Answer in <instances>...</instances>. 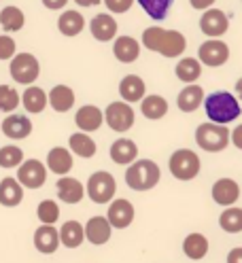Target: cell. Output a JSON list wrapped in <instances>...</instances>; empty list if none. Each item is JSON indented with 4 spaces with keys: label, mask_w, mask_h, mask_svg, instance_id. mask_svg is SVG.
Listing matches in <instances>:
<instances>
[{
    "label": "cell",
    "mask_w": 242,
    "mask_h": 263,
    "mask_svg": "<svg viewBox=\"0 0 242 263\" xmlns=\"http://www.w3.org/2000/svg\"><path fill=\"white\" fill-rule=\"evenodd\" d=\"M142 47H147L149 51H155L164 58H179L187 47V39L179 30L147 28L142 32Z\"/></svg>",
    "instance_id": "cell-1"
},
{
    "label": "cell",
    "mask_w": 242,
    "mask_h": 263,
    "mask_svg": "<svg viewBox=\"0 0 242 263\" xmlns=\"http://www.w3.org/2000/svg\"><path fill=\"white\" fill-rule=\"evenodd\" d=\"M204 106H206L208 119L213 123H219V125H228V123L236 121L238 115H240V102L230 91L208 93L206 100H204Z\"/></svg>",
    "instance_id": "cell-2"
},
{
    "label": "cell",
    "mask_w": 242,
    "mask_h": 263,
    "mask_svg": "<svg viewBox=\"0 0 242 263\" xmlns=\"http://www.w3.org/2000/svg\"><path fill=\"white\" fill-rule=\"evenodd\" d=\"M161 178V170L151 159H138L125 170V183L134 191H149Z\"/></svg>",
    "instance_id": "cell-3"
},
{
    "label": "cell",
    "mask_w": 242,
    "mask_h": 263,
    "mask_svg": "<svg viewBox=\"0 0 242 263\" xmlns=\"http://www.w3.org/2000/svg\"><path fill=\"white\" fill-rule=\"evenodd\" d=\"M230 134L232 132L225 127V125H219V123H200L198 129H196V142L200 149L208 151V153H219L223 149H228V144L232 142L230 140Z\"/></svg>",
    "instance_id": "cell-4"
},
{
    "label": "cell",
    "mask_w": 242,
    "mask_h": 263,
    "mask_svg": "<svg viewBox=\"0 0 242 263\" xmlns=\"http://www.w3.org/2000/svg\"><path fill=\"white\" fill-rule=\"evenodd\" d=\"M200 157L196 151H189V149H176L170 159H168V168L170 174L179 180H193L200 174Z\"/></svg>",
    "instance_id": "cell-5"
},
{
    "label": "cell",
    "mask_w": 242,
    "mask_h": 263,
    "mask_svg": "<svg viewBox=\"0 0 242 263\" xmlns=\"http://www.w3.org/2000/svg\"><path fill=\"white\" fill-rule=\"evenodd\" d=\"M115 191H117V183L110 172H104V170L94 172L87 180V195L96 204H108L115 197Z\"/></svg>",
    "instance_id": "cell-6"
},
{
    "label": "cell",
    "mask_w": 242,
    "mask_h": 263,
    "mask_svg": "<svg viewBox=\"0 0 242 263\" xmlns=\"http://www.w3.org/2000/svg\"><path fill=\"white\" fill-rule=\"evenodd\" d=\"M9 72L13 81H17L22 85H32L41 74V64L32 53H17L11 60Z\"/></svg>",
    "instance_id": "cell-7"
},
{
    "label": "cell",
    "mask_w": 242,
    "mask_h": 263,
    "mask_svg": "<svg viewBox=\"0 0 242 263\" xmlns=\"http://www.w3.org/2000/svg\"><path fill=\"white\" fill-rule=\"evenodd\" d=\"M104 121L113 132H127L134 125V108L123 100L110 102L104 110Z\"/></svg>",
    "instance_id": "cell-8"
},
{
    "label": "cell",
    "mask_w": 242,
    "mask_h": 263,
    "mask_svg": "<svg viewBox=\"0 0 242 263\" xmlns=\"http://www.w3.org/2000/svg\"><path fill=\"white\" fill-rule=\"evenodd\" d=\"M198 60L211 68H217V66H223L225 62L230 60V47L225 45L219 39H211L200 45L198 49Z\"/></svg>",
    "instance_id": "cell-9"
},
{
    "label": "cell",
    "mask_w": 242,
    "mask_h": 263,
    "mask_svg": "<svg viewBox=\"0 0 242 263\" xmlns=\"http://www.w3.org/2000/svg\"><path fill=\"white\" fill-rule=\"evenodd\" d=\"M17 180H20L22 187L39 189V187L45 185V180H47V168L39 159H26L17 170Z\"/></svg>",
    "instance_id": "cell-10"
},
{
    "label": "cell",
    "mask_w": 242,
    "mask_h": 263,
    "mask_svg": "<svg viewBox=\"0 0 242 263\" xmlns=\"http://www.w3.org/2000/svg\"><path fill=\"white\" fill-rule=\"evenodd\" d=\"M228 28H230V20H228V15H225L223 11L208 9L206 13H202V17H200V30L204 32L206 36L219 39V36H223L225 32H228Z\"/></svg>",
    "instance_id": "cell-11"
},
{
    "label": "cell",
    "mask_w": 242,
    "mask_h": 263,
    "mask_svg": "<svg viewBox=\"0 0 242 263\" xmlns=\"http://www.w3.org/2000/svg\"><path fill=\"white\" fill-rule=\"evenodd\" d=\"M106 219L110 223V227H117V229H125L130 227L134 221V206L130 200H115L110 202L108 212H106Z\"/></svg>",
    "instance_id": "cell-12"
},
{
    "label": "cell",
    "mask_w": 242,
    "mask_h": 263,
    "mask_svg": "<svg viewBox=\"0 0 242 263\" xmlns=\"http://www.w3.org/2000/svg\"><path fill=\"white\" fill-rule=\"evenodd\" d=\"M89 32H91V36L96 41H100V43H108L117 36V22L113 15L108 13H100V15H96V17L89 22Z\"/></svg>",
    "instance_id": "cell-13"
},
{
    "label": "cell",
    "mask_w": 242,
    "mask_h": 263,
    "mask_svg": "<svg viewBox=\"0 0 242 263\" xmlns=\"http://www.w3.org/2000/svg\"><path fill=\"white\" fill-rule=\"evenodd\" d=\"M102 121H104V112L94 106V104H85L81 106L75 115V123L81 132H96L102 127Z\"/></svg>",
    "instance_id": "cell-14"
},
{
    "label": "cell",
    "mask_w": 242,
    "mask_h": 263,
    "mask_svg": "<svg viewBox=\"0 0 242 263\" xmlns=\"http://www.w3.org/2000/svg\"><path fill=\"white\" fill-rule=\"evenodd\" d=\"M3 134L11 140H24L32 134V121L26 115H9L3 121Z\"/></svg>",
    "instance_id": "cell-15"
},
{
    "label": "cell",
    "mask_w": 242,
    "mask_h": 263,
    "mask_svg": "<svg viewBox=\"0 0 242 263\" xmlns=\"http://www.w3.org/2000/svg\"><path fill=\"white\" fill-rule=\"evenodd\" d=\"M240 197V187L234 178H219L213 185V200L219 206H234L236 200Z\"/></svg>",
    "instance_id": "cell-16"
},
{
    "label": "cell",
    "mask_w": 242,
    "mask_h": 263,
    "mask_svg": "<svg viewBox=\"0 0 242 263\" xmlns=\"http://www.w3.org/2000/svg\"><path fill=\"white\" fill-rule=\"evenodd\" d=\"M110 234H113V227H110V223H108L106 217H100V215L98 217H91L87 221V225H85V238L91 244H96V246L106 244L110 240Z\"/></svg>",
    "instance_id": "cell-17"
},
{
    "label": "cell",
    "mask_w": 242,
    "mask_h": 263,
    "mask_svg": "<svg viewBox=\"0 0 242 263\" xmlns=\"http://www.w3.org/2000/svg\"><path fill=\"white\" fill-rule=\"evenodd\" d=\"M34 246L43 255H53L60 246V232L53 225H41L34 232Z\"/></svg>",
    "instance_id": "cell-18"
},
{
    "label": "cell",
    "mask_w": 242,
    "mask_h": 263,
    "mask_svg": "<svg viewBox=\"0 0 242 263\" xmlns=\"http://www.w3.org/2000/svg\"><path fill=\"white\" fill-rule=\"evenodd\" d=\"M55 189H58V197L66 204H79L85 195V189L81 185V180H77L72 176H62L55 183Z\"/></svg>",
    "instance_id": "cell-19"
},
{
    "label": "cell",
    "mask_w": 242,
    "mask_h": 263,
    "mask_svg": "<svg viewBox=\"0 0 242 263\" xmlns=\"http://www.w3.org/2000/svg\"><path fill=\"white\" fill-rule=\"evenodd\" d=\"M136 155H138V146L130 138H117L110 144V159L119 163V166H130V163H134Z\"/></svg>",
    "instance_id": "cell-20"
},
{
    "label": "cell",
    "mask_w": 242,
    "mask_h": 263,
    "mask_svg": "<svg viewBox=\"0 0 242 263\" xmlns=\"http://www.w3.org/2000/svg\"><path fill=\"white\" fill-rule=\"evenodd\" d=\"M113 55L121 64H132L140 58V45L132 36H117L113 43Z\"/></svg>",
    "instance_id": "cell-21"
},
{
    "label": "cell",
    "mask_w": 242,
    "mask_h": 263,
    "mask_svg": "<svg viewBox=\"0 0 242 263\" xmlns=\"http://www.w3.org/2000/svg\"><path fill=\"white\" fill-rule=\"evenodd\" d=\"M144 91H147V85H144V81L138 74H125L119 83V93L123 98V102H127V104L142 100Z\"/></svg>",
    "instance_id": "cell-22"
},
{
    "label": "cell",
    "mask_w": 242,
    "mask_h": 263,
    "mask_svg": "<svg viewBox=\"0 0 242 263\" xmlns=\"http://www.w3.org/2000/svg\"><path fill=\"white\" fill-rule=\"evenodd\" d=\"M202 104H204V89L196 83L185 85L181 89L179 98H176V106H179L183 112H193V110H198Z\"/></svg>",
    "instance_id": "cell-23"
},
{
    "label": "cell",
    "mask_w": 242,
    "mask_h": 263,
    "mask_svg": "<svg viewBox=\"0 0 242 263\" xmlns=\"http://www.w3.org/2000/svg\"><path fill=\"white\" fill-rule=\"evenodd\" d=\"M72 155L68 149L64 146H55V149L49 151L47 155V168H49L53 174H60V176H66L70 170H72Z\"/></svg>",
    "instance_id": "cell-24"
},
{
    "label": "cell",
    "mask_w": 242,
    "mask_h": 263,
    "mask_svg": "<svg viewBox=\"0 0 242 263\" xmlns=\"http://www.w3.org/2000/svg\"><path fill=\"white\" fill-rule=\"evenodd\" d=\"M24 200V187L20 185L17 178H3L0 183V204L7 208H15L20 206Z\"/></svg>",
    "instance_id": "cell-25"
},
{
    "label": "cell",
    "mask_w": 242,
    "mask_h": 263,
    "mask_svg": "<svg viewBox=\"0 0 242 263\" xmlns=\"http://www.w3.org/2000/svg\"><path fill=\"white\" fill-rule=\"evenodd\" d=\"M85 240V227L79 221H66L60 229V244L66 249H79Z\"/></svg>",
    "instance_id": "cell-26"
},
{
    "label": "cell",
    "mask_w": 242,
    "mask_h": 263,
    "mask_svg": "<svg viewBox=\"0 0 242 263\" xmlns=\"http://www.w3.org/2000/svg\"><path fill=\"white\" fill-rule=\"evenodd\" d=\"M22 102L30 115H36V112H43L45 106L49 104V96L45 93V89H41L36 85H28V89L22 96Z\"/></svg>",
    "instance_id": "cell-27"
},
{
    "label": "cell",
    "mask_w": 242,
    "mask_h": 263,
    "mask_svg": "<svg viewBox=\"0 0 242 263\" xmlns=\"http://www.w3.org/2000/svg\"><path fill=\"white\" fill-rule=\"evenodd\" d=\"M49 104L55 112H68L75 106V91L68 85H55L49 91Z\"/></svg>",
    "instance_id": "cell-28"
},
{
    "label": "cell",
    "mask_w": 242,
    "mask_h": 263,
    "mask_svg": "<svg viewBox=\"0 0 242 263\" xmlns=\"http://www.w3.org/2000/svg\"><path fill=\"white\" fill-rule=\"evenodd\" d=\"M85 28V20L79 11H64L58 20V30L64 36H77Z\"/></svg>",
    "instance_id": "cell-29"
},
{
    "label": "cell",
    "mask_w": 242,
    "mask_h": 263,
    "mask_svg": "<svg viewBox=\"0 0 242 263\" xmlns=\"http://www.w3.org/2000/svg\"><path fill=\"white\" fill-rule=\"evenodd\" d=\"M140 112H142L147 119H151V121L161 119V117H164V115L168 112L166 98H161V96H157V93L144 96L142 100H140Z\"/></svg>",
    "instance_id": "cell-30"
},
{
    "label": "cell",
    "mask_w": 242,
    "mask_h": 263,
    "mask_svg": "<svg viewBox=\"0 0 242 263\" xmlns=\"http://www.w3.org/2000/svg\"><path fill=\"white\" fill-rule=\"evenodd\" d=\"M174 72H176V77H179V81L191 85L193 81H198L200 74H202V62L196 60V58H183L179 64H176Z\"/></svg>",
    "instance_id": "cell-31"
},
{
    "label": "cell",
    "mask_w": 242,
    "mask_h": 263,
    "mask_svg": "<svg viewBox=\"0 0 242 263\" xmlns=\"http://www.w3.org/2000/svg\"><path fill=\"white\" fill-rule=\"evenodd\" d=\"M183 253L189 259H193V261L204 259L206 253H208V240H206V236H202V234H189L183 240Z\"/></svg>",
    "instance_id": "cell-32"
},
{
    "label": "cell",
    "mask_w": 242,
    "mask_h": 263,
    "mask_svg": "<svg viewBox=\"0 0 242 263\" xmlns=\"http://www.w3.org/2000/svg\"><path fill=\"white\" fill-rule=\"evenodd\" d=\"M68 142H70V151L79 157L89 159L96 155V142L89 134H85V132H75Z\"/></svg>",
    "instance_id": "cell-33"
},
{
    "label": "cell",
    "mask_w": 242,
    "mask_h": 263,
    "mask_svg": "<svg viewBox=\"0 0 242 263\" xmlns=\"http://www.w3.org/2000/svg\"><path fill=\"white\" fill-rule=\"evenodd\" d=\"M0 24H3V28L7 32H20L26 24V15L20 7L9 5V7H5L3 11H0Z\"/></svg>",
    "instance_id": "cell-34"
},
{
    "label": "cell",
    "mask_w": 242,
    "mask_h": 263,
    "mask_svg": "<svg viewBox=\"0 0 242 263\" xmlns=\"http://www.w3.org/2000/svg\"><path fill=\"white\" fill-rule=\"evenodd\" d=\"M219 225L228 234H240L242 232V208L230 206L228 210H223L219 217Z\"/></svg>",
    "instance_id": "cell-35"
},
{
    "label": "cell",
    "mask_w": 242,
    "mask_h": 263,
    "mask_svg": "<svg viewBox=\"0 0 242 263\" xmlns=\"http://www.w3.org/2000/svg\"><path fill=\"white\" fill-rule=\"evenodd\" d=\"M138 5L142 7V11L149 15L151 20H166L168 17V11L174 5V0H138Z\"/></svg>",
    "instance_id": "cell-36"
},
{
    "label": "cell",
    "mask_w": 242,
    "mask_h": 263,
    "mask_svg": "<svg viewBox=\"0 0 242 263\" xmlns=\"http://www.w3.org/2000/svg\"><path fill=\"white\" fill-rule=\"evenodd\" d=\"M24 163V151L20 149V146H3L0 149V166L3 168H15V166H22Z\"/></svg>",
    "instance_id": "cell-37"
},
{
    "label": "cell",
    "mask_w": 242,
    "mask_h": 263,
    "mask_svg": "<svg viewBox=\"0 0 242 263\" xmlns=\"http://www.w3.org/2000/svg\"><path fill=\"white\" fill-rule=\"evenodd\" d=\"M36 217L41 219L43 225H53L60 219V206L53 200H43L36 208Z\"/></svg>",
    "instance_id": "cell-38"
},
{
    "label": "cell",
    "mask_w": 242,
    "mask_h": 263,
    "mask_svg": "<svg viewBox=\"0 0 242 263\" xmlns=\"http://www.w3.org/2000/svg\"><path fill=\"white\" fill-rule=\"evenodd\" d=\"M20 106V93L11 85H0V110L3 112H13Z\"/></svg>",
    "instance_id": "cell-39"
},
{
    "label": "cell",
    "mask_w": 242,
    "mask_h": 263,
    "mask_svg": "<svg viewBox=\"0 0 242 263\" xmlns=\"http://www.w3.org/2000/svg\"><path fill=\"white\" fill-rule=\"evenodd\" d=\"M17 55V45L9 34H0V60H13Z\"/></svg>",
    "instance_id": "cell-40"
},
{
    "label": "cell",
    "mask_w": 242,
    "mask_h": 263,
    "mask_svg": "<svg viewBox=\"0 0 242 263\" xmlns=\"http://www.w3.org/2000/svg\"><path fill=\"white\" fill-rule=\"evenodd\" d=\"M104 5L110 13H125V11H130L134 0H104Z\"/></svg>",
    "instance_id": "cell-41"
},
{
    "label": "cell",
    "mask_w": 242,
    "mask_h": 263,
    "mask_svg": "<svg viewBox=\"0 0 242 263\" xmlns=\"http://www.w3.org/2000/svg\"><path fill=\"white\" fill-rule=\"evenodd\" d=\"M215 3H217V0H189V5L196 11H208Z\"/></svg>",
    "instance_id": "cell-42"
},
{
    "label": "cell",
    "mask_w": 242,
    "mask_h": 263,
    "mask_svg": "<svg viewBox=\"0 0 242 263\" xmlns=\"http://www.w3.org/2000/svg\"><path fill=\"white\" fill-rule=\"evenodd\" d=\"M230 140L234 142V146H236V149H240L242 151V123L232 132V134H230Z\"/></svg>",
    "instance_id": "cell-43"
},
{
    "label": "cell",
    "mask_w": 242,
    "mask_h": 263,
    "mask_svg": "<svg viewBox=\"0 0 242 263\" xmlns=\"http://www.w3.org/2000/svg\"><path fill=\"white\" fill-rule=\"evenodd\" d=\"M43 5L47 9H51V11H60V9H64L68 5V0H43Z\"/></svg>",
    "instance_id": "cell-44"
},
{
    "label": "cell",
    "mask_w": 242,
    "mask_h": 263,
    "mask_svg": "<svg viewBox=\"0 0 242 263\" xmlns=\"http://www.w3.org/2000/svg\"><path fill=\"white\" fill-rule=\"evenodd\" d=\"M228 263H242V246H236V249L230 251Z\"/></svg>",
    "instance_id": "cell-45"
},
{
    "label": "cell",
    "mask_w": 242,
    "mask_h": 263,
    "mask_svg": "<svg viewBox=\"0 0 242 263\" xmlns=\"http://www.w3.org/2000/svg\"><path fill=\"white\" fill-rule=\"evenodd\" d=\"M75 3L79 7H96V5H100L102 0H75Z\"/></svg>",
    "instance_id": "cell-46"
},
{
    "label": "cell",
    "mask_w": 242,
    "mask_h": 263,
    "mask_svg": "<svg viewBox=\"0 0 242 263\" xmlns=\"http://www.w3.org/2000/svg\"><path fill=\"white\" fill-rule=\"evenodd\" d=\"M236 93H238V98L242 100V77L236 81Z\"/></svg>",
    "instance_id": "cell-47"
}]
</instances>
